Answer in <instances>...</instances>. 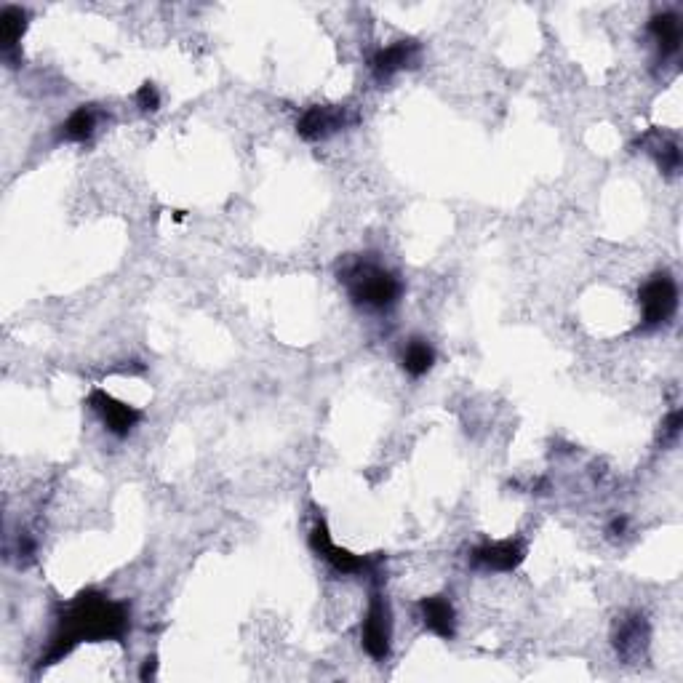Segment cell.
Instances as JSON below:
<instances>
[{
	"label": "cell",
	"mask_w": 683,
	"mask_h": 683,
	"mask_svg": "<svg viewBox=\"0 0 683 683\" xmlns=\"http://www.w3.org/2000/svg\"><path fill=\"white\" fill-rule=\"evenodd\" d=\"M129 630L131 609L126 603L113 601L99 590H83L59 614L57 630L51 635L49 649L43 651L38 667H49L65 659L81 643L123 641Z\"/></svg>",
	"instance_id": "obj_1"
},
{
	"label": "cell",
	"mask_w": 683,
	"mask_h": 683,
	"mask_svg": "<svg viewBox=\"0 0 683 683\" xmlns=\"http://www.w3.org/2000/svg\"><path fill=\"white\" fill-rule=\"evenodd\" d=\"M339 283H345L355 307L377 310V313L395 307L403 294V283L398 281V275L366 257L347 259L339 270Z\"/></svg>",
	"instance_id": "obj_2"
},
{
	"label": "cell",
	"mask_w": 683,
	"mask_h": 683,
	"mask_svg": "<svg viewBox=\"0 0 683 683\" xmlns=\"http://www.w3.org/2000/svg\"><path fill=\"white\" fill-rule=\"evenodd\" d=\"M638 305H641V329H659L673 321L678 310V283L670 273L651 275L638 291Z\"/></svg>",
	"instance_id": "obj_3"
},
{
	"label": "cell",
	"mask_w": 683,
	"mask_h": 683,
	"mask_svg": "<svg viewBox=\"0 0 683 683\" xmlns=\"http://www.w3.org/2000/svg\"><path fill=\"white\" fill-rule=\"evenodd\" d=\"M310 547L337 574H345V577H350V574H377L379 558H363V555H355L350 550H345V547L334 545L329 526H326L323 518H318L313 523V529H310Z\"/></svg>",
	"instance_id": "obj_4"
},
{
	"label": "cell",
	"mask_w": 683,
	"mask_h": 683,
	"mask_svg": "<svg viewBox=\"0 0 683 683\" xmlns=\"http://www.w3.org/2000/svg\"><path fill=\"white\" fill-rule=\"evenodd\" d=\"M363 651L374 662H385L390 657V641H393V622H390V606L379 593L371 595L369 611L361 627Z\"/></svg>",
	"instance_id": "obj_5"
},
{
	"label": "cell",
	"mask_w": 683,
	"mask_h": 683,
	"mask_svg": "<svg viewBox=\"0 0 683 683\" xmlns=\"http://www.w3.org/2000/svg\"><path fill=\"white\" fill-rule=\"evenodd\" d=\"M89 406L102 417L105 430L110 435H115V438H129V435L134 433V427L142 422V411L129 406V403L118 401V398H113V395L107 393V390H102V387H94V390H91Z\"/></svg>",
	"instance_id": "obj_6"
},
{
	"label": "cell",
	"mask_w": 683,
	"mask_h": 683,
	"mask_svg": "<svg viewBox=\"0 0 683 683\" xmlns=\"http://www.w3.org/2000/svg\"><path fill=\"white\" fill-rule=\"evenodd\" d=\"M347 126V110L345 107H326L313 105L307 107L302 118L297 121V134L307 142H321V139L337 134Z\"/></svg>",
	"instance_id": "obj_7"
},
{
	"label": "cell",
	"mask_w": 683,
	"mask_h": 683,
	"mask_svg": "<svg viewBox=\"0 0 683 683\" xmlns=\"http://www.w3.org/2000/svg\"><path fill=\"white\" fill-rule=\"evenodd\" d=\"M419 62V43L417 41H395L385 49H379L374 57H371L369 67L371 75L377 78L379 83L390 81L393 75L409 70Z\"/></svg>",
	"instance_id": "obj_8"
},
{
	"label": "cell",
	"mask_w": 683,
	"mask_h": 683,
	"mask_svg": "<svg viewBox=\"0 0 683 683\" xmlns=\"http://www.w3.org/2000/svg\"><path fill=\"white\" fill-rule=\"evenodd\" d=\"M419 617L422 625L441 641H451L457 635V611L449 595H427L419 601Z\"/></svg>",
	"instance_id": "obj_9"
},
{
	"label": "cell",
	"mask_w": 683,
	"mask_h": 683,
	"mask_svg": "<svg viewBox=\"0 0 683 683\" xmlns=\"http://www.w3.org/2000/svg\"><path fill=\"white\" fill-rule=\"evenodd\" d=\"M526 558V550L518 539H499V542H486L475 547L473 563L489 571H515Z\"/></svg>",
	"instance_id": "obj_10"
},
{
	"label": "cell",
	"mask_w": 683,
	"mask_h": 683,
	"mask_svg": "<svg viewBox=\"0 0 683 683\" xmlns=\"http://www.w3.org/2000/svg\"><path fill=\"white\" fill-rule=\"evenodd\" d=\"M27 30V11L19 6H6L0 11V49L9 62L19 59V43Z\"/></svg>",
	"instance_id": "obj_11"
},
{
	"label": "cell",
	"mask_w": 683,
	"mask_h": 683,
	"mask_svg": "<svg viewBox=\"0 0 683 683\" xmlns=\"http://www.w3.org/2000/svg\"><path fill=\"white\" fill-rule=\"evenodd\" d=\"M649 33L654 38L659 49V57H675L681 51V19L670 14V11H662V14H654L649 22Z\"/></svg>",
	"instance_id": "obj_12"
},
{
	"label": "cell",
	"mask_w": 683,
	"mask_h": 683,
	"mask_svg": "<svg viewBox=\"0 0 683 683\" xmlns=\"http://www.w3.org/2000/svg\"><path fill=\"white\" fill-rule=\"evenodd\" d=\"M94 131H97V110L91 105H81L59 126V142L83 145V142H89L94 137Z\"/></svg>",
	"instance_id": "obj_13"
},
{
	"label": "cell",
	"mask_w": 683,
	"mask_h": 683,
	"mask_svg": "<svg viewBox=\"0 0 683 683\" xmlns=\"http://www.w3.org/2000/svg\"><path fill=\"white\" fill-rule=\"evenodd\" d=\"M401 366H403V371L409 374V377H414V379L425 377L427 371L435 366L433 345H430V342H427V339H422V337L409 339V342H406V347H403Z\"/></svg>",
	"instance_id": "obj_14"
},
{
	"label": "cell",
	"mask_w": 683,
	"mask_h": 683,
	"mask_svg": "<svg viewBox=\"0 0 683 683\" xmlns=\"http://www.w3.org/2000/svg\"><path fill=\"white\" fill-rule=\"evenodd\" d=\"M646 638H649V630H646L643 617H633V619H625V622L619 625L617 635H614V643H617V651L622 654V657H633V654L641 651Z\"/></svg>",
	"instance_id": "obj_15"
},
{
	"label": "cell",
	"mask_w": 683,
	"mask_h": 683,
	"mask_svg": "<svg viewBox=\"0 0 683 683\" xmlns=\"http://www.w3.org/2000/svg\"><path fill=\"white\" fill-rule=\"evenodd\" d=\"M651 153L665 174H675L681 169V145L675 139H659L657 145H651Z\"/></svg>",
	"instance_id": "obj_16"
},
{
	"label": "cell",
	"mask_w": 683,
	"mask_h": 683,
	"mask_svg": "<svg viewBox=\"0 0 683 683\" xmlns=\"http://www.w3.org/2000/svg\"><path fill=\"white\" fill-rule=\"evenodd\" d=\"M137 105H139V110H142V113H155V110L161 107V94H158V89H155L150 81L139 86Z\"/></svg>",
	"instance_id": "obj_17"
},
{
	"label": "cell",
	"mask_w": 683,
	"mask_h": 683,
	"mask_svg": "<svg viewBox=\"0 0 683 683\" xmlns=\"http://www.w3.org/2000/svg\"><path fill=\"white\" fill-rule=\"evenodd\" d=\"M681 425H683L681 409L670 411V417L665 419V438L667 441H675V438H678V433H681Z\"/></svg>",
	"instance_id": "obj_18"
},
{
	"label": "cell",
	"mask_w": 683,
	"mask_h": 683,
	"mask_svg": "<svg viewBox=\"0 0 683 683\" xmlns=\"http://www.w3.org/2000/svg\"><path fill=\"white\" fill-rule=\"evenodd\" d=\"M625 531H627V518L625 515H617V518L609 523V534L611 537H622Z\"/></svg>",
	"instance_id": "obj_19"
},
{
	"label": "cell",
	"mask_w": 683,
	"mask_h": 683,
	"mask_svg": "<svg viewBox=\"0 0 683 683\" xmlns=\"http://www.w3.org/2000/svg\"><path fill=\"white\" fill-rule=\"evenodd\" d=\"M155 670H158V662H155V657H150L145 662V667H142V673H139V678H142V681H153Z\"/></svg>",
	"instance_id": "obj_20"
}]
</instances>
